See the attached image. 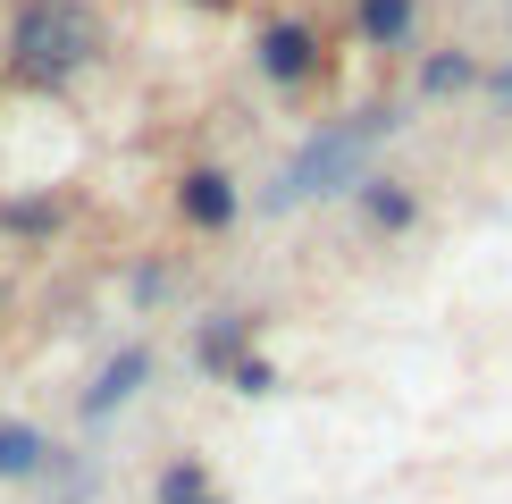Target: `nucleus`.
Instances as JSON below:
<instances>
[{
    "mask_svg": "<svg viewBox=\"0 0 512 504\" xmlns=\"http://www.w3.org/2000/svg\"><path fill=\"white\" fill-rule=\"evenodd\" d=\"M395 135H403V101H353V110L319 118L311 135L269 168L261 210L269 219H303V210H319V202H345L353 185L378 168V152H387Z\"/></svg>",
    "mask_w": 512,
    "mask_h": 504,
    "instance_id": "f257e3e1",
    "label": "nucleus"
},
{
    "mask_svg": "<svg viewBox=\"0 0 512 504\" xmlns=\"http://www.w3.org/2000/svg\"><path fill=\"white\" fill-rule=\"evenodd\" d=\"M110 59V17L101 0H9L0 26V68L26 93H68Z\"/></svg>",
    "mask_w": 512,
    "mask_h": 504,
    "instance_id": "f03ea898",
    "label": "nucleus"
},
{
    "mask_svg": "<svg viewBox=\"0 0 512 504\" xmlns=\"http://www.w3.org/2000/svg\"><path fill=\"white\" fill-rule=\"evenodd\" d=\"M252 76H261L277 101H303V93H319V84L336 76L328 26H319V17H303V9H277V17H261V26H252Z\"/></svg>",
    "mask_w": 512,
    "mask_h": 504,
    "instance_id": "7ed1b4c3",
    "label": "nucleus"
},
{
    "mask_svg": "<svg viewBox=\"0 0 512 504\" xmlns=\"http://www.w3.org/2000/svg\"><path fill=\"white\" fill-rule=\"evenodd\" d=\"M152 378H160V353L143 345V336H126V345H110L93 362V378L76 387V420L84 429H110V420H126L143 395H152Z\"/></svg>",
    "mask_w": 512,
    "mask_h": 504,
    "instance_id": "20e7f679",
    "label": "nucleus"
},
{
    "mask_svg": "<svg viewBox=\"0 0 512 504\" xmlns=\"http://www.w3.org/2000/svg\"><path fill=\"white\" fill-rule=\"evenodd\" d=\"M168 202H177V219L194 227V236H227V227L244 219V185H236V168H219V160H194V168H177Z\"/></svg>",
    "mask_w": 512,
    "mask_h": 504,
    "instance_id": "39448f33",
    "label": "nucleus"
},
{
    "mask_svg": "<svg viewBox=\"0 0 512 504\" xmlns=\"http://www.w3.org/2000/svg\"><path fill=\"white\" fill-rule=\"evenodd\" d=\"M345 202H353V219L370 227L378 244H395V236H412V227H420V185L395 177V168H370V177H361Z\"/></svg>",
    "mask_w": 512,
    "mask_h": 504,
    "instance_id": "423d86ee",
    "label": "nucleus"
},
{
    "mask_svg": "<svg viewBox=\"0 0 512 504\" xmlns=\"http://www.w3.org/2000/svg\"><path fill=\"white\" fill-rule=\"evenodd\" d=\"M345 26L361 51L395 59V51H420V26H429V0H345Z\"/></svg>",
    "mask_w": 512,
    "mask_h": 504,
    "instance_id": "0eeeda50",
    "label": "nucleus"
},
{
    "mask_svg": "<svg viewBox=\"0 0 512 504\" xmlns=\"http://www.w3.org/2000/svg\"><path fill=\"white\" fill-rule=\"evenodd\" d=\"M244 353H261V311L227 303V311H210V320H194V370L202 378H227Z\"/></svg>",
    "mask_w": 512,
    "mask_h": 504,
    "instance_id": "6e6552de",
    "label": "nucleus"
},
{
    "mask_svg": "<svg viewBox=\"0 0 512 504\" xmlns=\"http://www.w3.org/2000/svg\"><path fill=\"white\" fill-rule=\"evenodd\" d=\"M59 462V437L26 412H0V488H42Z\"/></svg>",
    "mask_w": 512,
    "mask_h": 504,
    "instance_id": "1a4fd4ad",
    "label": "nucleus"
},
{
    "mask_svg": "<svg viewBox=\"0 0 512 504\" xmlns=\"http://www.w3.org/2000/svg\"><path fill=\"white\" fill-rule=\"evenodd\" d=\"M479 68L487 59L471 51V42H437V51H420V68H412V101H471Z\"/></svg>",
    "mask_w": 512,
    "mask_h": 504,
    "instance_id": "9d476101",
    "label": "nucleus"
},
{
    "mask_svg": "<svg viewBox=\"0 0 512 504\" xmlns=\"http://www.w3.org/2000/svg\"><path fill=\"white\" fill-rule=\"evenodd\" d=\"M0 236H9V244H59V236H68V202H59V194H0Z\"/></svg>",
    "mask_w": 512,
    "mask_h": 504,
    "instance_id": "9b49d317",
    "label": "nucleus"
},
{
    "mask_svg": "<svg viewBox=\"0 0 512 504\" xmlns=\"http://www.w3.org/2000/svg\"><path fill=\"white\" fill-rule=\"evenodd\" d=\"M152 504H227V488H219V471H210L202 454H160Z\"/></svg>",
    "mask_w": 512,
    "mask_h": 504,
    "instance_id": "f8f14e48",
    "label": "nucleus"
},
{
    "mask_svg": "<svg viewBox=\"0 0 512 504\" xmlns=\"http://www.w3.org/2000/svg\"><path fill=\"white\" fill-rule=\"evenodd\" d=\"M219 387H227V395H244V404H261V395H277V362H269V353H244V362L227 370Z\"/></svg>",
    "mask_w": 512,
    "mask_h": 504,
    "instance_id": "ddd939ff",
    "label": "nucleus"
},
{
    "mask_svg": "<svg viewBox=\"0 0 512 504\" xmlns=\"http://www.w3.org/2000/svg\"><path fill=\"white\" fill-rule=\"evenodd\" d=\"M126 294H135V303L152 311V303H168V294H177V269H168V261H135V278H126Z\"/></svg>",
    "mask_w": 512,
    "mask_h": 504,
    "instance_id": "4468645a",
    "label": "nucleus"
},
{
    "mask_svg": "<svg viewBox=\"0 0 512 504\" xmlns=\"http://www.w3.org/2000/svg\"><path fill=\"white\" fill-rule=\"evenodd\" d=\"M479 101L512 126V59H496V68H479Z\"/></svg>",
    "mask_w": 512,
    "mask_h": 504,
    "instance_id": "2eb2a0df",
    "label": "nucleus"
},
{
    "mask_svg": "<svg viewBox=\"0 0 512 504\" xmlns=\"http://www.w3.org/2000/svg\"><path fill=\"white\" fill-rule=\"evenodd\" d=\"M9 311H17V286H9V278H0V328H9Z\"/></svg>",
    "mask_w": 512,
    "mask_h": 504,
    "instance_id": "dca6fc26",
    "label": "nucleus"
},
{
    "mask_svg": "<svg viewBox=\"0 0 512 504\" xmlns=\"http://www.w3.org/2000/svg\"><path fill=\"white\" fill-rule=\"evenodd\" d=\"M185 9H210V17H227V9H236V0H185Z\"/></svg>",
    "mask_w": 512,
    "mask_h": 504,
    "instance_id": "f3484780",
    "label": "nucleus"
}]
</instances>
